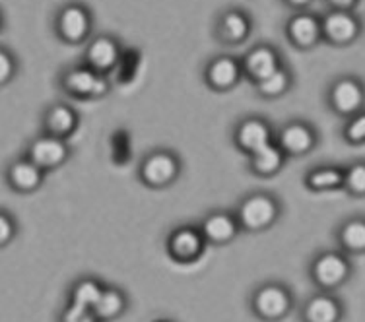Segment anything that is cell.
I'll list each match as a JSON object with an SVG mask.
<instances>
[{"label":"cell","instance_id":"obj_28","mask_svg":"<svg viewBox=\"0 0 365 322\" xmlns=\"http://www.w3.org/2000/svg\"><path fill=\"white\" fill-rule=\"evenodd\" d=\"M346 169L344 190L351 197H365V160L354 161Z\"/></svg>","mask_w":365,"mask_h":322},{"label":"cell","instance_id":"obj_33","mask_svg":"<svg viewBox=\"0 0 365 322\" xmlns=\"http://www.w3.org/2000/svg\"><path fill=\"white\" fill-rule=\"evenodd\" d=\"M327 10H348V12H356L359 0H324Z\"/></svg>","mask_w":365,"mask_h":322},{"label":"cell","instance_id":"obj_8","mask_svg":"<svg viewBox=\"0 0 365 322\" xmlns=\"http://www.w3.org/2000/svg\"><path fill=\"white\" fill-rule=\"evenodd\" d=\"M324 43L332 47H348L364 33V21L356 12L348 10H327L323 16Z\"/></svg>","mask_w":365,"mask_h":322},{"label":"cell","instance_id":"obj_17","mask_svg":"<svg viewBox=\"0 0 365 322\" xmlns=\"http://www.w3.org/2000/svg\"><path fill=\"white\" fill-rule=\"evenodd\" d=\"M80 128V113L66 101L51 103L41 115V133L68 140Z\"/></svg>","mask_w":365,"mask_h":322},{"label":"cell","instance_id":"obj_20","mask_svg":"<svg viewBox=\"0 0 365 322\" xmlns=\"http://www.w3.org/2000/svg\"><path fill=\"white\" fill-rule=\"evenodd\" d=\"M239 219L235 214H230L225 210H216L204 217V222L200 224V232H202L204 239L208 243L214 245H224L230 243L239 232Z\"/></svg>","mask_w":365,"mask_h":322},{"label":"cell","instance_id":"obj_9","mask_svg":"<svg viewBox=\"0 0 365 322\" xmlns=\"http://www.w3.org/2000/svg\"><path fill=\"white\" fill-rule=\"evenodd\" d=\"M253 28V16L245 8L227 6L214 21V36L225 47H237L251 37Z\"/></svg>","mask_w":365,"mask_h":322},{"label":"cell","instance_id":"obj_31","mask_svg":"<svg viewBox=\"0 0 365 322\" xmlns=\"http://www.w3.org/2000/svg\"><path fill=\"white\" fill-rule=\"evenodd\" d=\"M98 315L93 313V308L82 307L76 303H71L68 308L63 313V322H98Z\"/></svg>","mask_w":365,"mask_h":322},{"label":"cell","instance_id":"obj_4","mask_svg":"<svg viewBox=\"0 0 365 322\" xmlns=\"http://www.w3.org/2000/svg\"><path fill=\"white\" fill-rule=\"evenodd\" d=\"M58 85L68 98L80 99V101L101 99L111 91L109 78L91 71L86 64H74V66L64 68L58 76Z\"/></svg>","mask_w":365,"mask_h":322},{"label":"cell","instance_id":"obj_6","mask_svg":"<svg viewBox=\"0 0 365 322\" xmlns=\"http://www.w3.org/2000/svg\"><path fill=\"white\" fill-rule=\"evenodd\" d=\"M327 103L334 115L350 119L359 111H364L365 84L356 76H338L330 82Z\"/></svg>","mask_w":365,"mask_h":322},{"label":"cell","instance_id":"obj_26","mask_svg":"<svg viewBox=\"0 0 365 322\" xmlns=\"http://www.w3.org/2000/svg\"><path fill=\"white\" fill-rule=\"evenodd\" d=\"M338 239L346 251L364 252L365 251V219H350L340 227Z\"/></svg>","mask_w":365,"mask_h":322},{"label":"cell","instance_id":"obj_12","mask_svg":"<svg viewBox=\"0 0 365 322\" xmlns=\"http://www.w3.org/2000/svg\"><path fill=\"white\" fill-rule=\"evenodd\" d=\"M24 155H28L29 160L37 163L45 173H51L55 169L63 167L64 163L71 160L72 150L68 146V140L41 133L29 140Z\"/></svg>","mask_w":365,"mask_h":322},{"label":"cell","instance_id":"obj_24","mask_svg":"<svg viewBox=\"0 0 365 322\" xmlns=\"http://www.w3.org/2000/svg\"><path fill=\"white\" fill-rule=\"evenodd\" d=\"M342 315V308L336 299L329 295H315L311 297L303 308V321L305 322H338Z\"/></svg>","mask_w":365,"mask_h":322},{"label":"cell","instance_id":"obj_5","mask_svg":"<svg viewBox=\"0 0 365 322\" xmlns=\"http://www.w3.org/2000/svg\"><path fill=\"white\" fill-rule=\"evenodd\" d=\"M232 142L241 154L249 157L276 142V128L262 115H245L233 126Z\"/></svg>","mask_w":365,"mask_h":322},{"label":"cell","instance_id":"obj_10","mask_svg":"<svg viewBox=\"0 0 365 322\" xmlns=\"http://www.w3.org/2000/svg\"><path fill=\"white\" fill-rule=\"evenodd\" d=\"M245 78L241 58L233 55H216L204 64L202 80L206 88H210L216 93L235 90L241 80Z\"/></svg>","mask_w":365,"mask_h":322},{"label":"cell","instance_id":"obj_23","mask_svg":"<svg viewBox=\"0 0 365 322\" xmlns=\"http://www.w3.org/2000/svg\"><path fill=\"white\" fill-rule=\"evenodd\" d=\"M295 76L292 68L288 64L280 66L278 71L272 72L270 76H267L264 80H260L259 84H255V91L257 95L267 101H276V99H282L286 93H289V90L294 88Z\"/></svg>","mask_w":365,"mask_h":322},{"label":"cell","instance_id":"obj_18","mask_svg":"<svg viewBox=\"0 0 365 322\" xmlns=\"http://www.w3.org/2000/svg\"><path fill=\"white\" fill-rule=\"evenodd\" d=\"M348 274H350V264L338 252H323L321 256H317L311 266L313 280L324 289L340 286L348 278Z\"/></svg>","mask_w":365,"mask_h":322},{"label":"cell","instance_id":"obj_11","mask_svg":"<svg viewBox=\"0 0 365 322\" xmlns=\"http://www.w3.org/2000/svg\"><path fill=\"white\" fill-rule=\"evenodd\" d=\"M286 37L297 51H313L324 41L323 18L311 10L294 12L286 21Z\"/></svg>","mask_w":365,"mask_h":322},{"label":"cell","instance_id":"obj_7","mask_svg":"<svg viewBox=\"0 0 365 322\" xmlns=\"http://www.w3.org/2000/svg\"><path fill=\"white\" fill-rule=\"evenodd\" d=\"M276 144L288 157H305L319 146V130L305 119H292L276 130Z\"/></svg>","mask_w":365,"mask_h":322},{"label":"cell","instance_id":"obj_25","mask_svg":"<svg viewBox=\"0 0 365 322\" xmlns=\"http://www.w3.org/2000/svg\"><path fill=\"white\" fill-rule=\"evenodd\" d=\"M125 307H127L125 295L115 287H106L98 305L93 307V313L98 315L99 321H111V318H117L125 311Z\"/></svg>","mask_w":365,"mask_h":322},{"label":"cell","instance_id":"obj_3","mask_svg":"<svg viewBox=\"0 0 365 322\" xmlns=\"http://www.w3.org/2000/svg\"><path fill=\"white\" fill-rule=\"evenodd\" d=\"M282 214V204L278 198L267 192V190H255L249 192L237 206L235 216L239 225L247 232H262L270 225L276 224V219Z\"/></svg>","mask_w":365,"mask_h":322},{"label":"cell","instance_id":"obj_19","mask_svg":"<svg viewBox=\"0 0 365 322\" xmlns=\"http://www.w3.org/2000/svg\"><path fill=\"white\" fill-rule=\"evenodd\" d=\"M204 235L192 225H185L171 233L168 239V251L179 262H192L204 251Z\"/></svg>","mask_w":365,"mask_h":322},{"label":"cell","instance_id":"obj_15","mask_svg":"<svg viewBox=\"0 0 365 322\" xmlns=\"http://www.w3.org/2000/svg\"><path fill=\"white\" fill-rule=\"evenodd\" d=\"M45 177H47V173L37 163L29 160L28 155H21L18 160L10 161L6 171H4L6 185L20 194L37 192L45 185Z\"/></svg>","mask_w":365,"mask_h":322},{"label":"cell","instance_id":"obj_27","mask_svg":"<svg viewBox=\"0 0 365 322\" xmlns=\"http://www.w3.org/2000/svg\"><path fill=\"white\" fill-rule=\"evenodd\" d=\"M106 287H101L96 280H82L78 281L72 289V303L82 305V307L93 308L98 305L99 297L103 294Z\"/></svg>","mask_w":365,"mask_h":322},{"label":"cell","instance_id":"obj_2","mask_svg":"<svg viewBox=\"0 0 365 322\" xmlns=\"http://www.w3.org/2000/svg\"><path fill=\"white\" fill-rule=\"evenodd\" d=\"M182 175V160L171 147H154L140 160L138 179L148 189H168Z\"/></svg>","mask_w":365,"mask_h":322},{"label":"cell","instance_id":"obj_30","mask_svg":"<svg viewBox=\"0 0 365 322\" xmlns=\"http://www.w3.org/2000/svg\"><path fill=\"white\" fill-rule=\"evenodd\" d=\"M342 138L351 146H361L365 144V111H359L350 119H346L342 128Z\"/></svg>","mask_w":365,"mask_h":322},{"label":"cell","instance_id":"obj_21","mask_svg":"<svg viewBox=\"0 0 365 322\" xmlns=\"http://www.w3.org/2000/svg\"><path fill=\"white\" fill-rule=\"evenodd\" d=\"M286 163H288V155L284 154V150L276 142L247 157L249 173L260 177V179H272V177L280 175Z\"/></svg>","mask_w":365,"mask_h":322},{"label":"cell","instance_id":"obj_14","mask_svg":"<svg viewBox=\"0 0 365 322\" xmlns=\"http://www.w3.org/2000/svg\"><path fill=\"white\" fill-rule=\"evenodd\" d=\"M241 64H243V72L245 78L251 84H259L260 80L270 76L280 66H284V58L282 53L270 43H259L251 49L247 51L245 55L241 56Z\"/></svg>","mask_w":365,"mask_h":322},{"label":"cell","instance_id":"obj_16","mask_svg":"<svg viewBox=\"0 0 365 322\" xmlns=\"http://www.w3.org/2000/svg\"><path fill=\"white\" fill-rule=\"evenodd\" d=\"M253 308L264 321H280L292 308V294L282 284H267L257 289Z\"/></svg>","mask_w":365,"mask_h":322},{"label":"cell","instance_id":"obj_29","mask_svg":"<svg viewBox=\"0 0 365 322\" xmlns=\"http://www.w3.org/2000/svg\"><path fill=\"white\" fill-rule=\"evenodd\" d=\"M20 72V61H18V55L14 51L8 49V47H2L0 49V84L2 88H6L16 80Z\"/></svg>","mask_w":365,"mask_h":322},{"label":"cell","instance_id":"obj_32","mask_svg":"<svg viewBox=\"0 0 365 322\" xmlns=\"http://www.w3.org/2000/svg\"><path fill=\"white\" fill-rule=\"evenodd\" d=\"M14 233H16L14 219L8 216V212H2V216H0V243H2V245H6L10 239H14Z\"/></svg>","mask_w":365,"mask_h":322},{"label":"cell","instance_id":"obj_13","mask_svg":"<svg viewBox=\"0 0 365 322\" xmlns=\"http://www.w3.org/2000/svg\"><path fill=\"white\" fill-rule=\"evenodd\" d=\"M123 56V47L119 39L109 33L93 36L86 43L84 55H82V64L90 66L101 76H109L120 63Z\"/></svg>","mask_w":365,"mask_h":322},{"label":"cell","instance_id":"obj_34","mask_svg":"<svg viewBox=\"0 0 365 322\" xmlns=\"http://www.w3.org/2000/svg\"><path fill=\"white\" fill-rule=\"evenodd\" d=\"M282 2L288 8H292L294 12H302V10H309L315 0H282Z\"/></svg>","mask_w":365,"mask_h":322},{"label":"cell","instance_id":"obj_22","mask_svg":"<svg viewBox=\"0 0 365 322\" xmlns=\"http://www.w3.org/2000/svg\"><path fill=\"white\" fill-rule=\"evenodd\" d=\"M346 169L340 165H317L305 171L303 185L311 192H330V190L344 189Z\"/></svg>","mask_w":365,"mask_h":322},{"label":"cell","instance_id":"obj_1","mask_svg":"<svg viewBox=\"0 0 365 322\" xmlns=\"http://www.w3.org/2000/svg\"><path fill=\"white\" fill-rule=\"evenodd\" d=\"M96 18L88 4L80 0L64 2L53 16V31L58 41L71 47L86 45L93 37Z\"/></svg>","mask_w":365,"mask_h":322}]
</instances>
